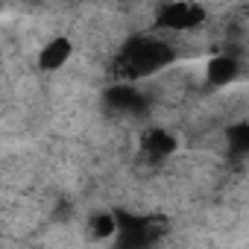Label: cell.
<instances>
[{
	"label": "cell",
	"instance_id": "6da1fadb",
	"mask_svg": "<svg viewBox=\"0 0 249 249\" xmlns=\"http://www.w3.org/2000/svg\"><path fill=\"white\" fill-rule=\"evenodd\" d=\"M76 56V44L68 33H56L50 38H44L36 50V71L44 76H53L56 71H62L71 59Z\"/></svg>",
	"mask_w": 249,
	"mask_h": 249
},
{
	"label": "cell",
	"instance_id": "7a4b0ae2",
	"mask_svg": "<svg viewBox=\"0 0 249 249\" xmlns=\"http://www.w3.org/2000/svg\"><path fill=\"white\" fill-rule=\"evenodd\" d=\"M117 217L111 208H94L88 211L85 223H82V231H85V240L91 243H108L114 234H117Z\"/></svg>",
	"mask_w": 249,
	"mask_h": 249
}]
</instances>
